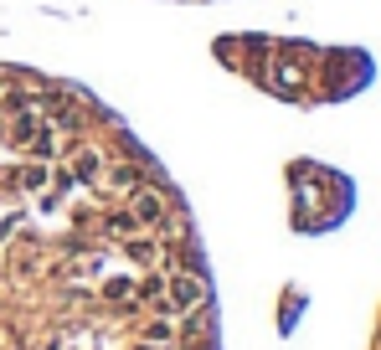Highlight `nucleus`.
<instances>
[{
	"label": "nucleus",
	"mask_w": 381,
	"mask_h": 350,
	"mask_svg": "<svg viewBox=\"0 0 381 350\" xmlns=\"http://www.w3.org/2000/svg\"><path fill=\"white\" fill-rule=\"evenodd\" d=\"M170 299H176V304H196V299H201V283H196V278H176V283H170Z\"/></svg>",
	"instance_id": "nucleus-1"
},
{
	"label": "nucleus",
	"mask_w": 381,
	"mask_h": 350,
	"mask_svg": "<svg viewBox=\"0 0 381 350\" xmlns=\"http://www.w3.org/2000/svg\"><path fill=\"white\" fill-rule=\"evenodd\" d=\"M31 155H37V160H52V155H57V134H52V129H41V134L31 139Z\"/></svg>",
	"instance_id": "nucleus-2"
},
{
	"label": "nucleus",
	"mask_w": 381,
	"mask_h": 350,
	"mask_svg": "<svg viewBox=\"0 0 381 350\" xmlns=\"http://www.w3.org/2000/svg\"><path fill=\"white\" fill-rule=\"evenodd\" d=\"M31 129H37V114H21V119H16V139H26Z\"/></svg>",
	"instance_id": "nucleus-5"
},
{
	"label": "nucleus",
	"mask_w": 381,
	"mask_h": 350,
	"mask_svg": "<svg viewBox=\"0 0 381 350\" xmlns=\"http://www.w3.org/2000/svg\"><path fill=\"white\" fill-rule=\"evenodd\" d=\"M134 216H139V222H155V216H160V196H155V191H145V196L134 201Z\"/></svg>",
	"instance_id": "nucleus-3"
},
{
	"label": "nucleus",
	"mask_w": 381,
	"mask_h": 350,
	"mask_svg": "<svg viewBox=\"0 0 381 350\" xmlns=\"http://www.w3.org/2000/svg\"><path fill=\"white\" fill-rule=\"evenodd\" d=\"M108 185H114V191H124V185H134V165H114V170H108Z\"/></svg>",
	"instance_id": "nucleus-4"
}]
</instances>
